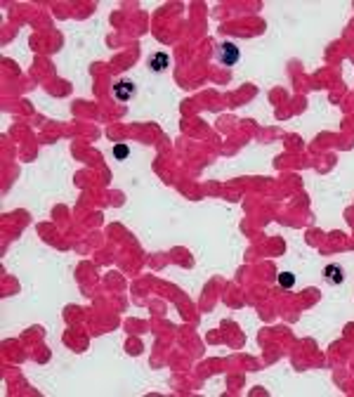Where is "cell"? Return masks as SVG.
<instances>
[{"instance_id":"4","label":"cell","mask_w":354,"mask_h":397,"mask_svg":"<svg viewBox=\"0 0 354 397\" xmlns=\"http://www.w3.org/2000/svg\"><path fill=\"white\" fill-rule=\"evenodd\" d=\"M323 272H326V279H328L331 284H342V279H345V277H342V267H340V265H328Z\"/></svg>"},{"instance_id":"2","label":"cell","mask_w":354,"mask_h":397,"mask_svg":"<svg viewBox=\"0 0 354 397\" xmlns=\"http://www.w3.org/2000/svg\"><path fill=\"white\" fill-rule=\"evenodd\" d=\"M220 59H222L225 66L236 64V59H239V48H236L234 43H225V45H222V52H220Z\"/></svg>"},{"instance_id":"6","label":"cell","mask_w":354,"mask_h":397,"mask_svg":"<svg viewBox=\"0 0 354 397\" xmlns=\"http://www.w3.org/2000/svg\"><path fill=\"white\" fill-rule=\"evenodd\" d=\"M128 154H130V149H128L125 145H116V147H113V156H116V159H125Z\"/></svg>"},{"instance_id":"3","label":"cell","mask_w":354,"mask_h":397,"mask_svg":"<svg viewBox=\"0 0 354 397\" xmlns=\"http://www.w3.org/2000/svg\"><path fill=\"white\" fill-rule=\"evenodd\" d=\"M168 64H170V57H168L165 52H156L154 57H151V62H149L151 71H156V73L165 71V69H168Z\"/></svg>"},{"instance_id":"1","label":"cell","mask_w":354,"mask_h":397,"mask_svg":"<svg viewBox=\"0 0 354 397\" xmlns=\"http://www.w3.org/2000/svg\"><path fill=\"white\" fill-rule=\"evenodd\" d=\"M113 95H116L118 102L132 99V95H135V83H130V81H118V83L113 85Z\"/></svg>"},{"instance_id":"5","label":"cell","mask_w":354,"mask_h":397,"mask_svg":"<svg viewBox=\"0 0 354 397\" xmlns=\"http://www.w3.org/2000/svg\"><path fill=\"white\" fill-rule=\"evenodd\" d=\"M279 284H281L283 289H290V286L295 284V274H290V272H283V274H279Z\"/></svg>"}]
</instances>
